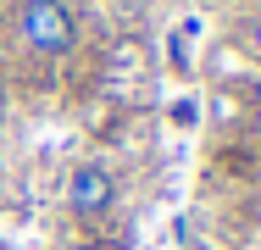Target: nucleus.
Wrapping results in <instances>:
<instances>
[{"label": "nucleus", "instance_id": "obj_2", "mask_svg": "<svg viewBox=\"0 0 261 250\" xmlns=\"http://www.w3.org/2000/svg\"><path fill=\"white\" fill-rule=\"evenodd\" d=\"M111 206H117V178L100 161H78L67 172V211L72 217H106Z\"/></svg>", "mask_w": 261, "mask_h": 250}, {"label": "nucleus", "instance_id": "obj_4", "mask_svg": "<svg viewBox=\"0 0 261 250\" xmlns=\"http://www.w3.org/2000/svg\"><path fill=\"white\" fill-rule=\"evenodd\" d=\"M0 106H6V95H0Z\"/></svg>", "mask_w": 261, "mask_h": 250}, {"label": "nucleus", "instance_id": "obj_1", "mask_svg": "<svg viewBox=\"0 0 261 250\" xmlns=\"http://www.w3.org/2000/svg\"><path fill=\"white\" fill-rule=\"evenodd\" d=\"M17 39L34 56H67L78 45V17L67 0H22L17 6Z\"/></svg>", "mask_w": 261, "mask_h": 250}, {"label": "nucleus", "instance_id": "obj_3", "mask_svg": "<svg viewBox=\"0 0 261 250\" xmlns=\"http://www.w3.org/2000/svg\"><path fill=\"white\" fill-rule=\"evenodd\" d=\"M250 50L261 56V17H250Z\"/></svg>", "mask_w": 261, "mask_h": 250}]
</instances>
